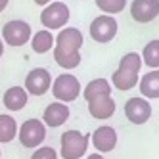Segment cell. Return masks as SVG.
Returning a JSON list of instances; mask_svg holds the SVG:
<instances>
[{
	"label": "cell",
	"mask_w": 159,
	"mask_h": 159,
	"mask_svg": "<svg viewBox=\"0 0 159 159\" xmlns=\"http://www.w3.org/2000/svg\"><path fill=\"white\" fill-rule=\"evenodd\" d=\"M54 44H56V39L48 29L37 31L35 35H33V39H31V48L37 54H46L48 50L54 48Z\"/></svg>",
	"instance_id": "obj_17"
},
{
	"label": "cell",
	"mask_w": 159,
	"mask_h": 159,
	"mask_svg": "<svg viewBox=\"0 0 159 159\" xmlns=\"http://www.w3.org/2000/svg\"><path fill=\"white\" fill-rule=\"evenodd\" d=\"M83 42H84L83 33L77 27H65L56 37V48L65 50V52H79L83 46Z\"/></svg>",
	"instance_id": "obj_10"
},
{
	"label": "cell",
	"mask_w": 159,
	"mask_h": 159,
	"mask_svg": "<svg viewBox=\"0 0 159 159\" xmlns=\"http://www.w3.org/2000/svg\"><path fill=\"white\" fill-rule=\"evenodd\" d=\"M138 81H140L138 73H132V71H127V69H117L111 75V83L117 90H130L138 84Z\"/></svg>",
	"instance_id": "obj_18"
},
{
	"label": "cell",
	"mask_w": 159,
	"mask_h": 159,
	"mask_svg": "<svg viewBox=\"0 0 159 159\" xmlns=\"http://www.w3.org/2000/svg\"><path fill=\"white\" fill-rule=\"evenodd\" d=\"M23 88L31 96L46 94L52 88V75H50V71L44 69V67H35V69H31L27 73V77H25V86Z\"/></svg>",
	"instance_id": "obj_7"
},
{
	"label": "cell",
	"mask_w": 159,
	"mask_h": 159,
	"mask_svg": "<svg viewBox=\"0 0 159 159\" xmlns=\"http://www.w3.org/2000/svg\"><path fill=\"white\" fill-rule=\"evenodd\" d=\"M117 29H119V25L113 16H98L90 23V37H92V40H96L100 44H106V42L115 39Z\"/></svg>",
	"instance_id": "obj_6"
},
{
	"label": "cell",
	"mask_w": 159,
	"mask_h": 159,
	"mask_svg": "<svg viewBox=\"0 0 159 159\" xmlns=\"http://www.w3.org/2000/svg\"><path fill=\"white\" fill-rule=\"evenodd\" d=\"M130 16L138 23H150L159 16V0H132Z\"/></svg>",
	"instance_id": "obj_9"
},
{
	"label": "cell",
	"mask_w": 159,
	"mask_h": 159,
	"mask_svg": "<svg viewBox=\"0 0 159 159\" xmlns=\"http://www.w3.org/2000/svg\"><path fill=\"white\" fill-rule=\"evenodd\" d=\"M83 96H84L86 102L96 100L100 96H111V83L106 81V79H94V81H90L84 86Z\"/></svg>",
	"instance_id": "obj_16"
},
{
	"label": "cell",
	"mask_w": 159,
	"mask_h": 159,
	"mask_svg": "<svg viewBox=\"0 0 159 159\" xmlns=\"http://www.w3.org/2000/svg\"><path fill=\"white\" fill-rule=\"evenodd\" d=\"M96 6L106 16H113V14L123 12L125 6H127V0H96Z\"/></svg>",
	"instance_id": "obj_23"
},
{
	"label": "cell",
	"mask_w": 159,
	"mask_h": 159,
	"mask_svg": "<svg viewBox=\"0 0 159 159\" xmlns=\"http://www.w3.org/2000/svg\"><path fill=\"white\" fill-rule=\"evenodd\" d=\"M119 69H127V71H132V73H140L142 69V58L138 52H129L125 54L121 61H119Z\"/></svg>",
	"instance_id": "obj_22"
},
{
	"label": "cell",
	"mask_w": 159,
	"mask_h": 159,
	"mask_svg": "<svg viewBox=\"0 0 159 159\" xmlns=\"http://www.w3.org/2000/svg\"><path fill=\"white\" fill-rule=\"evenodd\" d=\"M17 134V123L12 115L2 113L0 115V144H8L16 138Z\"/></svg>",
	"instance_id": "obj_19"
},
{
	"label": "cell",
	"mask_w": 159,
	"mask_h": 159,
	"mask_svg": "<svg viewBox=\"0 0 159 159\" xmlns=\"http://www.w3.org/2000/svg\"><path fill=\"white\" fill-rule=\"evenodd\" d=\"M54 60L63 69H75L81 63V52H65L60 48H54Z\"/></svg>",
	"instance_id": "obj_20"
},
{
	"label": "cell",
	"mask_w": 159,
	"mask_h": 159,
	"mask_svg": "<svg viewBox=\"0 0 159 159\" xmlns=\"http://www.w3.org/2000/svg\"><path fill=\"white\" fill-rule=\"evenodd\" d=\"M67 119H69V107H67V104H61V102H52V104H48L44 113H42V123L50 129L61 127Z\"/></svg>",
	"instance_id": "obj_12"
},
{
	"label": "cell",
	"mask_w": 159,
	"mask_h": 159,
	"mask_svg": "<svg viewBox=\"0 0 159 159\" xmlns=\"http://www.w3.org/2000/svg\"><path fill=\"white\" fill-rule=\"evenodd\" d=\"M2 54H4V42L0 40V56H2Z\"/></svg>",
	"instance_id": "obj_28"
},
{
	"label": "cell",
	"mask_w": 159,
	"mask_h": 159,
	"mask_svg": "<svg viewBox=\"0 0 159 159\" xmlns=\"http://www.w3.org/2000/svg\"><path fill=\"white\" fill-rule=\"evenodd\" d=\"M140 58H142V63H146L148 67L159 69V39H153L146 44Z\"/></svg>",
	"instance_id": "obj_21"
},
{
	"label": "cell",
	"mask_w": 159,
	"mask_h": 159,
	"mask_svg": "<svg viewBox=\"0 0 159 159\" xmlns=\"http://www.w3.org/2000/svg\"><path fill=\"white\" fill-rule=\"evenodd\" d=\"M52 2V0H35V4H39V6H48Z\"/></svg>",
	"instance_id": "obj_25"
},
{
	"label": "cell",
	"mask_w": 159,
	"mask_h": 159,
	"mask_svg": "<svg viewBox=\"0 0 159 159\" xmlns=\"http://www.w3.org/2000/svg\"><path fill=\"white\" fill-rule=\"evenodd\" d=\"M6 6H8V0H0V12H2Z\"/></svg>",
	"instance_id": "obj_27"
},
{
	"label": "cell",
	"mask_w": 159,
	"mask_h": 159,
	"mask_svg": "<svg viewBox=\"0 0 159 159\" xmlns=\"http://www.w3.org/2000/svg\"><path fill=\"white\" fill-rule=\"evenodd\" d=\"M52 94L61 104H69L81 94V83H79V79L75 75L63 73L60 77H56V81L52 83Z\"/></svg>",
	"instance_id": "obj_2"
},
{
	"label": "cell",
	"mask_w": 159,
	"mask_h": 159,
	"mask_svg": "<svg viewBox=\"0 0 159 159\" xmlns=\"http://www.w3.org/2000/svg\"><path fill=\"white\" fill-rule=\"evenodd\" d=\"M138 86L146 100L159 98V69H152L150 73H146L138 81Z\"/></svg>",
	"instance_id": "obj_15"
},
{
	"label": "cell",
	"mask_w": 159,
	"mask_h": 159,
	"mask_svg": "<svg viewBox=\"0 0 159 159\" xmlns=\"http://www.w3.org/2000/svg\"><path fill=\"white\" fill-rule=\"evenodd\" d=\"M27 100H29V94H27V90L23 86H12V88H8L6 92H4V98H2L6 109H10V111L23 109L27 106Z\"/></svg>",
	"instance_id": "obj_14"
},
{
	"label": "cell",
	"mask_w": 159,
	"mask_h": 159,
	"mask_svg": "<svg viewBox=\"0 0 159 159\" xmlns=\"http://www.w3.org/2000/svg\"><path fill=\"white\" fill-rule=\"evenodd\" d=\"M0 157H2V153H0Z\"/></svg>",
	"instance_id": "obj_29"
},
{
	"label": "cell",
	"mask_w": 159,
	"mask_h": 159,
	"mask_svg": "<svg viewBox=\"0 0 159 159\" xmlns=\"http://www.w3.org/2000/svg\"><path fill=\"white\" fill-rule=\"evenodd\" d=\"M90 136L79 130H65L61 134V157L63 159H81L88 150Z\"/></svg>",
	"instance_id": "obj_1"
},
{
	"label": "cell",
	"mask_w": 159,
	"mask_h": 159,
	"mask_svg": "<svg viewBox=\"0 0 159 159\" xmlns=\"http://www.w3.org/2000/svg\"><path fill=\"white\" fill-rule=\"evenodd\" d=\"M31 159H58V152L50 146H40L31 155Z\"/></svg>",
	"instance_id": "obj_24"
},
{
	"label": "cell",
	"mask_w": 159,
	"mask_h": 159,
	"mask_svg": "<svg viewBox=\"0 0 159 159\" xmlns=\"http://www.w3.org/2000/svg\"><path fill=\"white\" fill-rule=\"evenodd\" d=\"M88 111L94 119H109L113 113H115V100L111 96H100L96 100H90L88 102Z\"/></svg>",
	"instance_id": "obj_13"
},
{
	"label": "cell",
	"mask_w": 159,
	"mask_h": 159,
	"mask_svg": "<svg viewBox=\"0 0 159 159\" xmlns=\"http://www.w3.org/2000/svg\"><path fill=\"white\" fill-rule=\"evenodd\" d=\"M71 14L69 8L63 2H50L48 6H44L42 14H40V23L44 25V29L48 31H56V29H63L69 21Z\"/></svg>",
	"instance_id": "obj_4"
},
{
	"label": "cell",
	"mask_w": 159,
	"mask_h": 159,
	"mask_svg": "<svg viewBox=\"0 0 159 159\" xmlns=\"http://www.w3.org/2000/svg\"><path fill=\"white\" fill-rule=\"evenodd\" d=\"M2 39L10 46H23L31 40V25L23 19H12L2 27Z\"/></svg>",
	"instance_id": "obj_5"
},
{
	"label": "cell",
	"mask_w": 159,
	"mask_h": 159,
	"mask_svg": "<svg viewBox=\"0 0 159 159\" xmlns=\"http://www.w3.org/2000/svg\"><path fill=\"white\" fill-rule=\"evenodd\" d=\"M125 115L134 125H144L152 117V106L146 98L134 96V98L127 100V104H125Z\"/></svg>",
	"instance_id": "obj_8"
},
{
	"label": "cell",
	"mask_w": 159,
	"mask_h": 159,
	"mask_svg": "<svg viewBox=\"0 0 159 159\" xmlns=\"http://www.w3.org/2000/svg\"><path fill=\"white\" fill-rule=\"evenodd\" d=\"M86 159H104V157H102V153H90Z\"/></svg>",
	"instance_id": "obj_26"
},
{
	"label": "cell",
	"mask_w": 159,
	"mask_h": 159,
	"mask_svg": "<svg viewBox=\"0 0 159 159\" xmlns=\"http://www.w3.org/2000/svg\"><path fill=\"white\" fill-rule=\"evenodd\" d=\"M17 138L23 148H40V144L46 140V125L40 119H27L17 129Z\"/></svg>",
	"instance_id": "obj_3"
},
{
	"label": "cell",
	"mask_w": 159,
	"mask_h": 159,
	"mask_svg": "<svg viewBox=\"0 0 159 159\" xmlns=\"http://www.w3.org/2000/svg\"><path fill=\"white\" fill-rule=\"evenodd\" d=\"M92 144L94 148L100 152V153H107L111 150H115L117 146V130L113 127H98L94 132H92Z\"/></svg>",
	"instance_id": "obj_11"
}]
</instances>
